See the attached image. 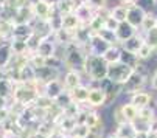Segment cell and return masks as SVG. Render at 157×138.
<instances>
[{
	"label": "cell",
	"mask_w": 157,
	"mask_h": 138,
	"mask_svg": "<svg viewBox=\"0 0 157 138\" xmlns=\"http://www.w3.org/2000/svg\"><path fill=\"white\" fill-rule=\"evenodd\" d=\"M107 70H109V65L104 62V59L101 56L87 54L86 64H84V68H82L84 84H87V82L100 84L103 79L107 78Z\"/></svg>",
	"instance_id": "1"
},
{
	"label": "cell",
	"mask_w": 157,
	"mask_h": 138,
	"mask_svg": "<svg viewBox=\"0 0 157 138\" xmlns=\"http://www.w3.org/2000/svg\"><path fill=\"white\" fill-rule=\"evenodd\" d=\"M86 58H87V53L79 47V45H76L75 42L69 43L65 47V58H64L65 70L82 72L84 64H86Z\"/></svg>",
	"instance_id": "2"
},
{
	"label": "cell",
	"mask_w": 157,
	"mask_h": 138,
	"mask_svg": "<svg viewBox=\"0 0 157 138\" xmlns=\"http://www.w3.org/2000/svg\"><path fill=\"white\" fill-rule=\"evenodd\" d=\"M134 73V68L118 62V64H114V65H109V70H107V79H110L114 84L117 85H121L129 79V76Z\"/></svg>",
	"instance_id": "3"
},
{
	"label": "cell",
	"mask_w": 157,
	"mask_h": 138,
	"mask_svg": "<svg viewBox=\"0 0 157 138\" xmlns=\"http://www.w3.org/2000/svg\"><path fill=\"white\" fill-rule=\"evenodd\" d=\"M86 85H89L90 91H89V101H87V106L97 110V109H103L107 106V95L106 91L95 82H87Z\"/></svg>",
	"instance_id": "4"
},
{
	"label": "cell",
	"mask_w": 157,
	"mask_h": 138,
	"mask_svg": "<svg viewBox=\"0 0 157 138\" xmlns=\"http://www.w3.org/2000/svg\"><path fill=\"white\" fill-rule=\"evenodd\" d=\"M31 11L36 20H42V22H48L50 17L53 16V13L56 11V6L47 0H33L31 3Z\"/></svg>",
	"instance_id": "5"
},
{
	"label": "cell",
	"mask_w": 157,
	"mask_h": 138,
	"mask_svg": "<svg viewBox=\"0 0 157 138\" xmlns=\"http://www.w3.org/2000/svg\"><path fill=\"white\" fill-rule=\"evenodd\" d=\"M56 50H58V42H56L55 36L50 34V36L42 37V40H40V43H39L36 53H37L39 56H42L44 59H50V58H55Z\"/></svg>",
	"instance_id": "6"
},
{
	"label": "cell",
	"mask_w": 157,
	"mask_h": 138,
	"mask_svg": "<svg viewBox=\"0 0 157 138\" xmlns=\"http://www.w3.org/2000/svg\"><path fill=\"white\" fill-rule=\"evenodd\" d=\"M61 79L67 91H72L73 88L84 84V75L82 72H78V70H65Z\"/></svg>",
	"instance_id": "7"
},
{
	"label": "cell",
	"mask_w": 157,
	"mask_h": 138,
	"mask_svg": "<svg viewBox=\"0 0 157 138\" xmlns=\"http://www.w3.org/2000/svg\"><path fill=\"white\" fill-rule=\"evenodd\" d=\"M109 47H110V45H109L107 42H104L98 34H94V36H92V39H90V42H89V45L84 48V51H86L87 54L103 56V54H104V51H106Z\"/></svg>",
	"instance_id": "8"
},
{
	"label": "cell",
	"mask_w": 157,
	"mask_h": 138,
	"mask_svg": "<svg viewBox=\"0 0 157 138\" xmlns=\"http://www.w3.org/2000/svg\"><path fill=\"white\" fill-rule=\"evenodd\" d=\"M64 91H65V87L62 84V79L58 78V79H53V81H50L47 84H44V91H42V93L45 96H48L50 99L56 101L64 93Z\"/></svg>",
	"instance_id": "9"
},
{
	"label": "cell",
	"mask_w": 157,
	"mask_h": 138,
	"mask_svg": "<svg viewBox=\"0 0 157 138\" xmlns=\"http://www.w3.org/2000/svg\"><path fill=\"white\" fill-rule=\"evenodd\" d=\"M145 16H146V13H145L140 6L131 5V6H128V20H126V22H128L129 25H132L136 30L140 31V27H142V24H143Z\"/></svg>",
	"instance_id": "10"
},
{
	"label": "cell",
	"mask_w": 157,
	"mask_h": 138,
	"mask_svg": "<svg viewBox=\"0 0 157 138\" xmlns=\"http://www.w3.org/2000/svg\"><path fill=\"white\" fill-rule=\"evenodd\" d=\"M131 104H134L137 109H143V107H148L152 104L154 101V96L151 91H146V90H142V91H137V93H134L129 96L128 99Z\"/></svg>",
	"instance_id": "11"
},
{
	"label": "cell",
	"mask_w": 157,
	"mask_h": 138,
	"mask_svg": "<svg viewBox=\"0 0 157 138\" xmlns=\"http://www.w3.org/2000/svg\"><path fill=\"white\" fill-rule=\"evenodd\" d=\"M14 59H16V54H14V51L11 48L10 42L0 43V67L6 70L10 65H13Z\"/></svg>",
	"instance_id": "12"
},
{
	"label": "cell",
	"mask_w": 157,
	"mask_h": 138,
	"mask_svg": "<svg viewBox=\"0 0 157 138\" xmlns=\"http://www.w3.org/2000/svg\"><path fill=\"white\" fill-rule=\"evenodd\" d=\"M145 43V37L143 34L139 31L136 36H132L131 39H128L124 43H121L120 47L124 50V51H129V53H134V54H137V51L142 48V45Z\"/></svg>",
	"instance_id": "13"
},
{
	"label": "cell",
	"mask_w": 157,
	"mask_h": 138,
	"mask_svg": "<svg viewBox=\"0 0 157 138\" xmlns=\"http://www.w3.org/2000/svg\"><path fill=\"white\" fill-rule=\"evenodd\" d=\"M73 13H75L76 17L79 19L81 25H89V24H90V20L94 19V16H95V11L89 6L87 3H79V5L75 8Z\"/></svg>",
	"instance_id": "14"
},
{
	"label": "cell",
	"mask_w": 157,
	"mask_h": 138,
	"mask_svg": "<svg viewBox=\"0 0 157 138\" xmlns=\"http://www.w3.org/2000/svg\"><path fill=\"white\" fill-rule=\"evenodd\" d=\"M89 91H90L89 85L82 84V85L73 88L72 91H69V93H70L73 103H76V104H79V106H86L87 101H89Z\"/></svg>",
	"instance_id": "15"
},
{
	"label": "cell",
	"mask_w": 157,
	"mask_h": 138,
	"mask_svg": "<svg viewBox=\"0 0 157 138\" xmlns=\"http://www.w3.org/2000/svg\"><path fill=\"white\" fill-rule=\"evenodd\" d=\"M137 33H139V30H136L132 25H129L128 22H123V24H120V25H118V30L115 31L120 45L124 43V42H126L128 39H131L132 36H136Z\"/></svg>",
	"instance_id": "16"
},
{
	"label": "cell",
	"mask_w": 157,
	"mask_h": 138,
	"mask_svg": "<svg viewBox=\"0 0 157 138\" xmlns=\"http://www.w3.org/2000/svg\"><path fill=\"white\" fill-rule=\"evenodd\" d=\"M101 58L104 59V62L107 65L118 64L121 61V47H120V45H110V47L104 51V54Z\"/></svg>",
	"instance_id": "17"
},
{
	"label": "cell",
	"mask_w": 157,
	"mask_h": 138,
	"mask_svg": "<svg viewBox=\"0 0 157 138\" xmlns=\"http://www.w3.org/2000/svg\"><path fill=\"white\" fill-rule=\"evenodd\" d=\"M120 107H121V112H123V115H124V118H126L128 123H136L139 120V109L134 104L126 101V103H121Z\"/></svg>",
	"instance_id": "18"
},
{
	"label": "cell",
	"mask_w": 157,
	"mask_h": 138,
	"mask_svg": "<svg viewBox=\"0 0 157 138\" xmlns=\"http://www.w3.org/2000/svg\"><path fill=\"white\" fill-rule=\"evenodd\" d=\"M81 27V22L79 19L76 17L75 13H70V14H64L62 16V30H67V31H76L78 28Z\"/></svg>",
	"instance_id": "19"
},
{
	"label": "cell",
	"mask_w": 157,
	"mask_h": 138,
	"mask_svg": "<svg viewBox=\"0 0 157 138\" xmlns=\"http://www.w3.org/2000/svg\"><path fill=\"white\" fill-rule=\"evenodd\" d=\"M110 17L117 20L118 24H123V22L128 20V6L126 5H114V6H110Z\"/></svg>",
	"instance_id": "20"
},
{
	"label": "cell",
	"mask_w": 157,
	"mask_h": 138,
	"mask_svg": "<svg viewBox=\"0 0 157 138\" xmlns=\"http://www.w3.org/2000/svg\"><path fill=\"white\" fill-rule=\"evenodd\" d=\"M154 28H157V14L155 13H146V16L143 19V24L140 27V33L145 34V33H148Z\"/></svg>",
	"instance_id": "21"
},
{
	"label": "cell",
	"mask_w": 157,
	"mask_h": 138,
	"mask_svg": "<svg viewBox=\"0 0 157 138\" xmlns=\"http://www.w3.org/2000/svg\"><path fill=\"white\" fill-rule=\"evenodd\" d=\"M136 127H134L132 123H126V124H121V126H115V133L120 136V138H134L136 136Z\"/></svg>",
	"instance_id": "22"
},
{
	"label": "cell",
	"mask_w": 157,
	"mask_h": 138,
	"mask_svg": "<svg viewBox=\"0 0 157 138\" xmlns=\"http://www.w3.org/2000/svg\"><path fill=\"white\" fill-rule=\"evenodd\" d=\"M120 62L136 70V68L139 67V64H140V59L137 58V54L129 53V51H124V50L121 48V61H120Z\"/></svg>",
	"instance_id": "23"
},
{
	"label": "cell",
	"mask_w": 157,
	"mask_h": 138,
	"mask_svg": "<svg viewBox=\"0 0 157 138\" xmlns=\"http://www.w3.org/2000/svg\"><path fill=\"white\" fill-rule=\"evenodd\" d=\"M14 87H16V84L13 81H10L8 78L3 79V81H0V96L11 99L13 93H14Z\"/></svg>",
	"instance_id": "24"
},
{
	"label": "cell",
	"mask_w": 157,
	"mask_h": 138,
	"mask_svg": "<svg viewBox=\"0 0 157 138\" xmlns=\"http://www.w3.org/2000/svg\"><path fill=\"white\" fill-rule=\"evenodd\" d=\"M155 56V50L151 47V45H148L146 42L142 45V48L137 51V58L140 59V62H146L149 59H152Z\"/></svg>",
	"instance_id": "25"
},
{
	"label": "cell",
	"mask_w": 157,
	"mask_h": 138,
	"mask_svg": "<svg viewBox=\"0 0 157 138\" xmlns=\"http://www.w3.org/2000/svg\"><path fill=\"white\" fill-rule=\"evenodd\" d=\"M48 27H50L52 33H56V31L62 30V14L61 13H58V11L53 13V16L48 20Z\"/></svg>",
	"instance_id": "26"
},
{
	"label": "cell",
	"mask_w": 157,
	"mask_h": 138,
	"mask_svg": "<svg viewBox=\"0 0 157 138\" xmlns=\"http://www.w3.org/2000/svg\"><path fill=\"white\" fill-rule=\"evenodd\" d=\"M98 36H100L104 42H107L109 45H120L115 31H110V30H107V28H103V30L98 33Z\"/></svg>",
	"instance_id": "27"
},
{
	"label": "cell",
	"mask_w": 157,
	"mask_h": 138,
	"mask_svg": "<svg viewBox=\"0 0 157 138\" xmlns=\"http://www.w3.org/2000/svg\"><path fill=\"white\" fill-rule=\"evenodd\" d=\"M157 115V112L154 110L152 106H148V107H143V109H139V120L140 121H145V123H149L154 117Z\"/></svg>",
	"instance_id": "28"
},
{
	"label": "cell",
	"mask_w": 157,
	"mask_h": 138,
	"mask_svg": "<svg viewBox=\"0 0 157 138\" xmlns=\"http://www.w3.org/2000/svg\"><path fill=\"white\" fill-rule=\"evenodd\" d=\"M89 28H90V31H92L94 34H98V33L104 28V19L95 13L94 19L90 20V24H89Z\"/></svg>",
	"instance_id": "29"
},
{
	"label": "cell",
	"mask_w": 157,
	"mask_h": 138,
	"mask_svg": "<svg viewBox=\"0 0 157 138\" xmlns=\"http://www.w3.org/2000/svg\"><path fill=\"white\" fill-rule=\"evenodd\" d=\"M112 121H114L115 126H121V124H126V118H124V115L121 112V107L120 104H117L114 109H112Z\"/></svg>",
	"instance_id": "30"
},
{
	"label": "cell",
	"mask_w": 157,
	"mask_h": 138,
	"mask_svg": "<svg viewBox=\"0 0 157 138\" xmlns=\"http://www.w3.org/2000/svg\"><path fill=\"white\" fill-rule=\"evenodd\" d=\"M136 5L145 13H157V0H137Z\"/></svg>",
	"instance_id": "31"
},
{
	"label": "cell",
	"mask_w": 157,
	"mask_h": 138,
	"mask_svg": "<svg viewBox=\"0 0 157 138\" xmlns=\"http://www.w3.org/2000/svg\"><path fill=\"white\" fill-rule=\"evenodd\" d=\"M90 129H89L86 124H78L75 129H73V132L70 133L72 136H75V138H89V135H90Z\"/></svg>",
	"instance_id": "32"
},
{
	"label": "cell",
	"mask_w": 157,
	"mask_h": 138,
	"mask_svg": "<svg viewBox=\"0 0 157 138\" xmlns=\"http://www.w3.org/2000/svg\"><path fill=\"white\" fill-rule=\"evenodd\" d=\"M143 37H145V42H146L148 45H151L154 50H157V28H154V30L145 33Z\"/></svg>",
	"instance_id": "33"
},
{
	"label": "cell",
	"mask_w": 157,
	"mask_h": 138,
	"mask_svg": "<svg viewBox=\"0 0 157 138\" xmlns=\"http://www.w3.org/2000/svg\"><path fill=\"white\" fill-rule=\"evenodd\" d=\"M70 103H73V101H72V96H70V93H69L67 90H65L64 93H62V95H61V96H59L56 101H55V104H56L59 109H65V107L69 106Z\"/></svg>",
	"instance_id": "34"
},
{
	"label": "cell",
	"mask_w": 157,
	"mask_h": 138,
	"mask_svg": "<svg viewBox=\"0 0 157 138\" xmlns=\"http://www.w3.org/2000/svg\"><path fill=\"white\" fill-rule=\"evenodd\" d=\"M109 0H87V5L90 6L95 13L100 11V9H104V8H109Z\"/></svg>",
	"instance_id": "35"
},
{
	"label": "cell",
	"mask_w": 157,
	"mask_h": 138,
	"mask_svg": "<svg viewBox=\"0 0 157 138\" xmlns=\"http://www.w3.org/2000/svg\"><path fill=\"white\" fill-rule=\"evenodd\" d=\"M30 64L34 68H40V67H45L47 65V59H44L42 56H39L37 53H31L30 56Z\"/></svg>",
	"instance_id": "36"
},
{
	"label": "cell",
	"mask_w": 157,
	"mask_h": 138,
	"mask_svg": "<svg viewBox=\"0 0 157 138\" xmlns=\"http://www.w3.org/2000/svg\"><path fill=\"white\" fill-rule=\"evenodd\" d=\"M118 22L117 20H114L112 17H107L106 20H104V28H107V30H110V31H117L118 30Z\"/></svg>",
	"instance_id": "37"
},
{
	"label": "cell",
	"mask_w": 157,
	"mask_h": 138,
	"mask_svg": "<svg viewBox=\"0 0 157 138\" xmlns=\"http://www.w3.org/2000/svg\"><path fill=\"white\" fill-rule=\"evenodd\" d=\"M148 85H149V88H151L152 91H157V68H154V70L151 72Z\"/></svg>",
	"instance_id": "38"
},
{
	"label": "cell",
	"mask_w": 157,
	"mask_h": 138,
	"mask_svg": "<svg viewBox=\"0 0 157 138\" xmlns=\"http://www.w3.org/2000/svg\"><path fill=\"white\" fill-rule=\"evenodd\" d=\"M148 132L152 133V135H157V115L149 121V124H148Z\"/></svg>",
	"instance_id": "39"
},
{
	"label": "cell",
	"mask_w": 157,
	"mask_h": 138,
	"mask_svg": "<svg viewBox=\"0 0 157 138\" xmlns=\"http://www.w3.org/2000/svg\"><path fill=\"white\" fill-rule=\"evenodd\" d=\"M10 98H3V96H0V110H3V109H10L11 103Z\"/></svg>",
	"instance_id": "40"
},
{
	"label": "cell",
	"mask_w": 157,
	"mask_h": 138,
	"mask_svg": "<svg viewBox=\"0 0 157 138\" xmlns=\"http://www.w3.org/2000/svg\"><path fill=\"white\" fill-rule=\"evenodd\" d=\"M118 3L126 5V6H131V5H136V3H137V0H118Z\"/></svg>",
	"instance_id": "41"
},
{
	"label": "cell",
	"mask_w": 157,
	"mask_h": 138,
	"mask_svg": "<svg viewBox=\"0 0 157 138\" xmlns=\"http://www.w3.org/2000/svg\"><path fill=\"white\" fill-rule=\"evenodd\" d=\"M3 79H6V70L0 67V81H3Z\"/></svg>",
	"instance_id": "42"
},
{
	"label": "cell",
	"mask_w": 157,
	"mask_h": 138,
	"mask_svg": "<svg viewBox=\"0 0 157 138\" xmlns=\"http://www.w3.org/2000/svg\"><path fill=\"white\" fill-rule=\"evenodd\" d=\"M104 138H120V136H118L115 132H110V133H109V135H106Z\"/></svg>",
	"instance_id": "43"
},
{
	"label": "cell",
	"mask_w": 157,
	"mask_h": 138,
	"mask_svg": "<svg viewBox=\"0 0 157 138\" xmlns=\"http://www.w3.org/2000/svg\"><path fill=\"white\" fill-rule=\"evenodd\" d=\"M0 5H2V6H6V5H8V0H0Z\"/></svg>",
	"instance_id": "44"
},
{
	"label": "cell",
	"mask_w": 157,
	"mask_h": 138,
	"mask_svg": "<svg viewBox=\"0 0 157 138\" xmlns=\"http://www.w3.org/2000/svg\"><path fill=\"white\" fill-rule=\"evenodd\" d=\"M62 138H75V136H72V135H64Z\"/></svg>",
	"instance_id": "45"
},
{
	"label": "cell",
	"mask_w": 157,
	"mask_h": 138,
	"mask_svg": "<svg viewBox=\"0 0 157 138\" xmlns=\"http://www.w3.org/2000/svg\"><path fill=\"white\" fill-rule=\"evenodd\" d=\"M149 138H157V135H152V133H149Z\"/></svg>",
	"instance_id": "46"
},
{
	"label": "cell",
	"mask_w": 157,
	"mask_h": 138,
	"mask_svg": "<svg viewBox=\"0 0 157 138\" xmlns=\"http://www.w3.org/2000/svg\"><path fill=\"white\" fill-rule=\"evenodd\" d=\"M0 40H3V39H2V36H0Z\"/></svg>",
	"instance_id": "47"
},
{
	"label": "cell",
	"mask_w": 157,
	"mask_h": 138,
	"mask_svg": "<svg viewBox=\"0 0 157 138\" xmlns=\"http://www.w3.org/2000/svg\"><path fill=\"white\" fill-rule=\"evenodd\" d=\"M155 56H157V50H155Z\"/></svg>",
	"instance_id": "48"
},
{
	"label": "cell",
	"mask_w": 157,
	"mask_h": 138,
	"mask_svg": "<svg viewBox=\"0 0 157 138\" xmlns=\"http://www.w3.org/2000/svg\"><path fill=\"white\" fill-rule=\"evenodd\" d=\"M155 104H157V98H155Z\"/></svg>",
	"instance_id": "49"
}]
</instances>
